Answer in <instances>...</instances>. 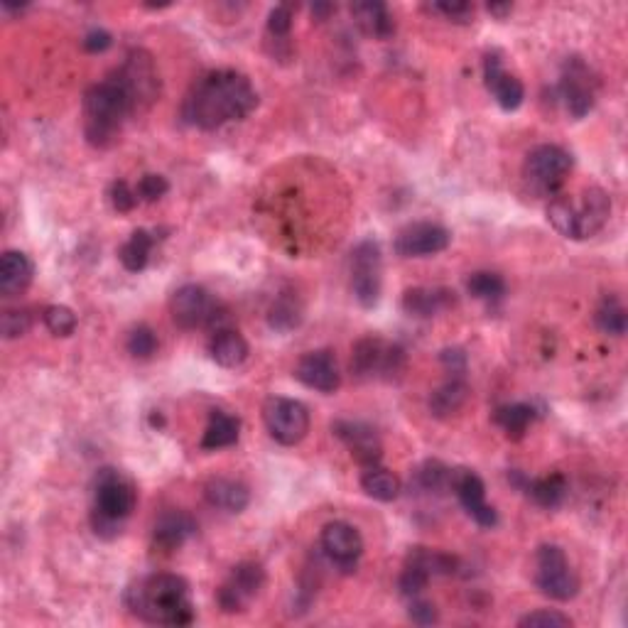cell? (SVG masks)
<instances>
[{
    "label": "cell",
    "mask_w": 628,
    "mask_h": 628,
    "mask_svg": "<svg viewBox=\"0 0 628 628\" xmlns=\"http://www.w3.org/2000/svg\"><path fill=\"white\" fill-rule=\"evenodd\" d=\"M319 545H322L327 560L334 567H339L341 572H354L361 555H364V538H361V533L354 525L344 521L324 525L322 535H319Z\"/></svg>",
    "instance_id": "5bb4252c"
},
{
    "label": "cell",
    "mask_w": 628,
    "mask_h": 628,
    "mask_svg": "<svg viewBox=\"0 0 628 628\" xmlns=\"http://www.w3.org/2000/svg\"><path fill=\"white\" fill-rule=\"evenodd\" d=\"M432 10L440 15H445L447 20H452V23H471V18H474V5L469 3H435L432 5Z\"/></svg>",
    "instance_id": "bcb514c9"
},
{
    "label": "cell",
    "mask_w": 628,
    "mask_h": 628,
    "mask_svg": "<svg viewBox=\"0 0 628 628\" xmlns=\"http://www.w3.org/2000/svg\"><path fill=\"white\" fill-rule=\"evenodd\" d=\"M467 292L471 297H476V300H501L506 295V280L498 273H491V270H476V273L469 275Z\"/></svg>",
    "instance_id": "e575fe53"
},
{
    "label": "cell",
    "mask_w": 628,
    "mask_h": 628,
    "mask_svg": "<svg viewBox=\"0 0 628 628\" xmlns=\"http://www.w3.org/2000/svg\"><path fill=\"white\" fill-rule=\"evenodd\" d=\"M430 579H432V575L420 565V562L408 560L405 562V570L400 572V579H398L400 594H403V597H408V599L420 597V594L427 589V584H430Z\"/></svg>",
    "instance_id": "74e56055"
},
{
    "label": "cell",
    "mask_w": 628,
    "mask_h": 628,
    "mask_svg": "<svg viewBox=\"0 0 628 628\" xmlns=\"http://www.w3.org/2000/svg\"><path fill=\"white\" fill-rule=\"evenodd\" d=\"M81 45H84L86 52L99 54V52H106L108 47L113 45V37H111V32H106V30H91V32H86Z\"/></svg>",
    "instance_id": "c3c4849f"
},
{
    "label": "cell",
    "mask_w": 628,
    "mask_h": 628,
    "mask_svg": "<svg viewBox=\"0 0 628 628\" xmlns=\"http://www.w3.org/2000/svg\"><path fill=\"white\" fill-rule=\"evenodd\" d=\"M611 216V199L602 187H587L572 199V241L597 236Z\"/></svg>",
    "instance_id": "2e32d148"
},
{
    "label": "cell",
    "mask_w": 628,
    "mask_h": 628,
    "mask_svg": "<svg viewBox=\"0 0 628 628\" xmlns=\"http://www.w3.org/2000/svg\"><path fill=\"white\" fill-rule=\"evenodd\" d=\"M42 322H45V327L50 329L54 337H72V334L77 332L79 319H77V314H74V310H69V307L50 305V307H45V312H42Z\"/></svg>",
    "instance_id": "8d00e7d4"
},
{
    "label": "cell",
    "mask_w": 628,
    "mask_h": 628,
    "mask_svg": "<svg viewBox=\"0 0 628 628\" xmlns=\"http://www.w3.org/2000/svg\"><path fill=\"white\" fill-rule=\"evenodd\" d=\"M361 489H364L366 496H371L373 501L391 503L400 496L403 484H400V479L393 474V471H388L383 467H371V469H364V476H361Z\"/></svg>",
    "instance_id": "4dcf8cb0"
},
{
    "label": "cell",
    "mask_w": 628,
    "mask_h": 628,
    "mask_svg": "<svg viewBox=\"0 0 628 628\" xmlns=\"http://www.w3.org/2000/svg\"><path fill=\"white\" fill-rule=\"evenodd\" d=\"M108 197H111V207L118 211V214H128V211H133L135 207H138V192L128 184L126 180H116L111 184V192H108Z\"/></svg>",
    "instance_id": "60d3db41"
},
{
    "label": "cell",
    "mask_w": 628,
    "mask_h": 628,
    "mask_svg": "<svg viewBox=\"0 0 628 628\" xmlns=\"http://www.w3.org/2000/svg\"><path fill=\"white\" fill-rule=\"evenodd\" d=\"M535 418H538V413H535L533 405L528 403L501 405L494 413L496 425L501 427L511 440H521L525 432H528V427L535 422Z\"/></svg>",
    "instance_id": "f546056e"
},
{
    "label": "cell",
    "mask_w": 628,
    "mask_h": 628,
    "mask_svg": "<svg viewBox=\"0 0 628 628\" xmlns=\"http://www.w3.org/2000/svg\"><path fill=\"white\" fill-rule=\"evenodd\" d=\"M211 359L224 368H238L248 359V341L236 329H219L209 341Z\"/></svg>",
    "instance_id": "83f0119b"
},
{
    "label": "cell",
    "mask_w": 628,
    "mask_h": 628,
    "mask_svg": "<svg viewBox=\"0 0 628 628\" xmlns=\"http://www.w3.org/2000/svg\"><path fill=\"white\" fill-rule=\"evenodd\" d=\"M32 314L27 310H5L3 312V337L20 339L30 332Z\"/></svg>",
    "instance_id": "7bdbcfd3"
},
{
    "label": "cell",
    "mask_w": 628,
    "mask_h": 628,
    "mask_svg": "<svg viewBox=\"0 0 628 628\" xmlns=\"http://www.w3.org/2000/svg\"><path fill=\"white\" fill-rule=\"evenodd\" d=\"M153 246H155V236L150 234V231H145V229L133 231L131 238H128V241L121 246V251H118V261L123 263V268H126L128 273H140V270H145V265H148L150 261V251H153Z\"/></svg>",
    "instance_id": "1f68e13d"
},
{
    "label": "cell",
    "mask_w": 628,
    "mask_h": 628,
    "mask_svg": "<svg viewBox=\"0 0 628 628\" xmlns=\"http://www.w3.org/2000/svg\"><path fill=\"white\" fill-rule=\"evenodd\" d=\"M170 312L177 327L197 329V327H214L219 324V305L202 285H182L172 295Z\"/></svg>",
    "instance_id": "7c38bea8"
},
{
    "label": "cell",
    "mask_w": 628,
    "mask_h": 628,
    "mask_svg": "<svg viewBox=\"0 0 628 628\" xmlns=\"http://www.w3.org/2000/svg\"><path fill=\"white\" fill-rule=\"evenodd\" d=\"M197 533V521L184 511H170L155 523L153 528V545L160 552H175Z\"/></svg>",
    "instance_id": "7402d4cb"
},
{
    "label": "cell",
    "mask_w": 628,
    "mask_h": 628,
    "mask_svg": "<svg viewBox=\"0 0 628 628\" xmlns=\"http://www.w3.org/2000/svg\"><path fill=\"white\" fill-rule=\"evenodd\" d=\"M292 18H295L292 5H275L268 15V35L273 37L275 42L288 40L292 30Z\"/></svg>",
    "instance_id": "ab89813d"
},
{
    "label": "cell",
    "mask_w": 628,
    "mask_h": 628,
    "mask_svg": "<svg viewBox=\"0 0 628 628\" xmlns=\"http://www.w3.org/2000/svg\"><path fill=\"white\" fill-rule=\"evenodd\" d=\"M454 305H457V292L449 288H410L403 295V310L415 319H430L452 310Z\"/></svg>",
    "instance_id": "603a6c76"
},
{
    "label": "cell",
    "mask_w": 628,
    "mask_h": 628,
    "mask_svg": "<svg viewBox=\"0 0 628 628\" xmlns=\"http://www.w3.org/2000/svg\"><path fill=\"white\" fill-rule=\"evenodd\" d=\"M135 506H138V489L123 471L106 467L96 474L91 528L99 538H118L123 523L133 516Z\"/></svg>",
    "instance_id": "277c9868"
},
{
    "label": "cell",
    "mask_w": 628,
    "mask_h": 628,
    "mask_svg": "<svg viewBox=\"0 0 628 628\" xmlns=\"http://www.w3.org/2000/svg\"><path fill=\"white\" fill-rule=\"evenodd\" d=\"M295 378L302 386L312 388L317 393H337L341 386V373L337 366V356L329 349L307 351L295 366Z\"/></svg>",
    "instance_id": "ac0fdd59"
},
{
    "label": "cell",
    "mask_w": 628,
    "mask_h": 628,
    "mask_svg": "<svg viewBox=\"0 0 628 628\" xmlns=\"http://www.w3.org/2000/svg\"><path fill=\"white\" fill-rule=\"evenodd\" d=\"M334 10H337V8H334L332 3H317V5H314V8H312V15H314V18H317V20H327L329 15L334 13Z\"/></svg>",
    "instance_id": "681fc988"
},
{
    "label": "cell",
    "mask_w": 628,
    "mask_h": 628,
    "mask_svg": "<svg viewBox=\"0 0 628 628\" xmlns=\"http://www.w3.org/2000/svg\"><path fill=\"white\" fill-rule=\"evenodd\" d=\"M351 15H354L356 25H359L366 35L376 37V40H388L395 32L393 13L388 10L386 3H376V0L354 3L351 5Z\"/></svg>",
    "instance_id": "484cf974"
},
{
    "label": "cell",
    "mask_w": 628,
    "mask_h": 628,
    "mask_svg": "<svg viewBox=\"0 0 628 628\" xmlns=\"http://www.w3.org/2000/svg\"><path fill=\"white\" fill-rule=\"evenodd\" d=\"M594 322L609 337H624L628 319H626V307L621 305V300L616 295H606L602 302H599L597 314H594Z\"/></svg>",
    "instance_id": "836d02e7"
},
{
    "label": "cell",
    "mask_w": 628,
    "mask_h": 628,
    "mask_svg": "<svg viewBox=\"0 0 628 628\" xmlns=\"http://www.w3.org/2000/svg\"><path fill=\"white\" fill-rule=\"evenodd\" d=\"M35 278V265L23 251H5L0 258V292L5 297H18L30 288Z\"/></svg>",
    "instance_id": "cb8c5ba5"
},
{
    "label": "cell",
    "mask_w": 628,
    "mask_h": 628,
    "mask_svg": "<svg viewBox=\"0 0 628 628\" xmlns=\"http://www.w3.org/2000/svg\"><path fill=\"white\" fill-rule=\"evenodd\" d=\"M560 99L562 104H565L567 113H570L575 121L587 116L594 108V99H597V79L592 77V69H589L579 57L567 59L565 69H562Z\"/></svg>",
    "instance_id": "4fadbf2b"
},
{
    "label": "cell",
    "mask_w": 628,
    "mask_h": 628,
    "mask_svg": "<svg viewBox=\"0 0 628 628\" xmlns=\"http://www.w3.org/2000/svg\"><path fill=\"white\" fill-rule=\"evenodd\" d=\"M508 481H511L513 486H518V489H521L530 501L538 503L540 508L562 506L567 498V491H570L565 474H548L540 476V479H528L523 471L513 469L511 474H508Z\"/></svg>",
    "instance_id": "44dd1931"
},
{
    "label": "cell",
    "mask_w": 628,
    "mask_h": 628,
    "mask_svg": "<svg viewBox=\"0 0 628 628\" xmlns=\"http://www.w3.org/2000/svg\"><path fill=\"white\" fill-rule=\"evenodd\" d=\"M258 108V91L236 69H214L194 81L184 96V123L202 131H216L231 121H243Z\"/></svg>",
    "instance_id": "6da1fadb"
},
{
    "label": "cell",
    "mask_w": 628,
    "mask_h": 628,
    "mask_svg": "<svg viewBox=\"0 0 628 628\" xmlns=\"http://www.w3.org/2000/svg\"><path fill=\"white\" fill-rule=\"evenodd\" d=\"M204 498L214 508L226 513H243L251 503V491L246 484L236 479H211L204 486Z\"/></svg>",
    "instance_id": "d4e9b609"
},
{
    "label": "cell",
    "mask_w": 628,
    "mask_h": 628,
    "mask_svg": "<svg viewBox=\"0 0 628 628\" xmlns=\"http://www.w3.org/2000/svg\"><path fill=\"white\" fill-rule=\"evenodd\" d=\"M469 398V386L464 376H449L435 393L430 395V413L435 418H452L464 408Z\"/></svg>",
    "instance_id": "f1b7e54d"
},
{
    "label": "cell",
    "mask_w": 628,
    "mask_h": 628,
    "mask_svg": "<svg viewBox=\"0 0 628 628\" xmlns=\"http://www.w3.org/2000/svg\"><path fill=\"white\" fill-rule=\"evenodd\" d=\"M238 437H241V420L224 410H214L209 415L207 430H204L202 449L204 452H219V449L234 447Z\"/></svg>",
    "instance_id": "4316f807"
},
{
    "label": "cell",
    "mask_w": 628,
    "mask_h": 628,
    "mask_svg": "<svg viewBox=\"0 0 628 628\" xmlns=\"http://www.w3.org/2000/svg\"><path fill=\"white\" fill-rule=\"evenodd\" d=\"M405 368V351L400 346L388 344L378 337H364L356 341L351 354V373L361 381L368 378H383L393 381Z\"/></svg>",
    "instance_id": "8992f818"
},
{
    "label": "cell",
    "mask_w": 628,
    "mask_h": 628,
    "mask_svg": "<svg viewBox=\"0 0 628 628\" xmlns=\"http://www.w3.org/2000/svg\"><path fill=\"white\" fill-rule=\"evenodd\" d=\"M126 609L135 619L155 626H189L194 621V604L189 599L187 579L172 572L140 577L126 589Z\"/></svg>",
    "instance_id": "7a4b0ae2"
},
{
    "label": "cell",
    "mask_w": 628,
    "mask_h": 628,
    "mask_svg": "<svg viewBox=\"0 0 628 628\" xmlns=\"http://www.w3.org/2000/svg\"><path fill=\"white\" fill-rule=\"evenodd\" d=\"M268 324L275 329V332H292L302 324V305L295 295L285 292L278 300L270 305L268 310Z\"/></svg>",
    "instance_id": "d6a6232c"
},
{
    "label": "cell",
    "mask_w": 628,
    "mask_h": 628,
    "mask_svg": "<svg viewBox=\"0 0 628 628\" xmlns=\"http://www.w3.org/2000/svg\"><path fill=\"white\" fill-rule=\"evenodd\" d=\"M484 84L494 94L496 104L503 111H516L525 99V86L516 74L503 67L501 52H489L484 57Z\"/></svg>",
    "instance_id": "ffe728a7"
},
{
    "label": "cell",
    "mask_w": 628,
    "mask_h": 628,
    "mask_svg": "<svg viewBox=\"0 0 628 628\" xmlns=\"http://www.w3.org/2000/svg\"><path fill=\"white\" fill-rule=\"evenodd\" d=\"M135 192H138L140 202H157V199H162L167 192H170V182H167L162 175L150 172V175L140 177Z\"/></svg>",
    "instance_id": "b9f144b4"
},
{
    "label": "cell",
    "mask_w": 628,
    "mask_h": 628,
    "mask_svg": "<svg viewBox=\"0 0 628 628\" xmlns=\"http://www.w3.org/2000/svg\"><path fill=\"white\" fill-rule=\"evenodd\" d=\"M440 361L449 371V376H464V371H467V354H464V349H457V346L442 351Z\"/></svg>",
    "instance_id": "7dc6e473"
},
{
    "label": "cell",
    "mask_w": 628,
    "mask_h": 628,
    "mask_svg": "<svg viewBox=\"0 0 628 628\" xmlns=\"http://www.w3.org/2000/svg\"><path fill=\"white\" fill-rule=\"evenodd\" d=\"M332 432L344 442L346 449L351 452V457L361 464L364 469L378 467L383 457V447L381 440H378L376 430L366 422H356V420H337L332 425Z\"/></svg>",
    "instance_id": "d6986e66"
},
{
    "label": "cell",
    "mask_w": 628,
    "mask_h": 628,
    "mask_svg": "<svg viewBox=\"0 0 628 628\" xmlns=\"http://www.w3.org/2000/svg\"><path fill=\"white\" fill-rule=\"evenodd\" d=\"M150 422H153V427H162L165 425V418L162 415H150Z\"/></svg>",
    "instance_id": "816d5d0a"
},
{
    "label": "cell",
    "mask_w": 628,
    "mask_h": 628,
    "mask_svg": "<svg viewBox=\"0 0 628 628\" xmlns=\"http://www.w3.org/2000/svg\"><path fill=\"white\" fill-rule=\"evenodd\" d=\"M383 288V256L381 246L373 238L356 243L351 251V292L366 310L378 305Z\"/></svg>",
    "instance_id": "52a82bcc"
},
{
    "label": "cell",
    "mask_w": 628,
    "mask_h": 628,
    "mask_svg": "<svg viewBox=\"0 0 628 628\" xmlns=\"http://www.w3.org/2000/svg\"><path fill=\"white\" fill-rule=\"evenodd\" d=\"M486 10H489L491 15H496V18H506V15L513 10V5L511 3H491Z\"/></svg>",
    "instance_id": "f907efd6"
},
{
    "label": "cell",
    "mask_w": 628,
    "mask_h": 628,
    "mask_svg": "<svg viewBox=\"0 0 628 628\" xmlns=\"http://www.w3.org/2000/svg\"><path fill=\"white\" fill-rule=\"evenodd\" d=\"M265 587V570L261 562H238L216 592V602L224 614H241L251 599Z\"/></svg>",
    "instance_id": "8fae6325"
},
{
    "label": "cell",
    "mask_w": 628,
    "mask_h": 628,
    "mask_svg": "<svg viewBox=\"0 0 628 628\" xmlns=\"http://www.w3.org/2000/svg\"><path fill=\"white\" fill-rule=\"evenodd\" d=\"M518 626H572V619L555 609H538L525 614L523 619L518 621Z\"/></svg>",
    "instance_id": "ee69618b"
},
{
    "label": "cell",
    "mask_w": 628,
    "mask_h": 628,
    "mask_svg": "<svg viewBox=\"0 0 628 628\" xmlns=\"http://www.w3.org/2000/svg\"><path fill=\"white\" fill-rule=\"evenodd\" d=\"M263 422L278 445L295 447L310 432V410L300 400L273 395L263 405Z\"/></svg>",
    "instance_id": "ba28073f"
},
{
    "label": "cell",
    "mask_w": 628,
    "mask_h": 628,
    "mask_svg": "<svg viewBox=\"0 0 628 628\" xmlns=\"http://www.w3.org/2000/svg\"><path fill=\"white\" fill-rule=\"evenodd\" d=\"M462 503V508L467 511V516L481 528H496L498 525V513L494 506L486 503V486L481 481V476L471 469H454L452 471V486Z\"/></svg>",
    "instance_id": "e0dca14e"
},
{
    "label": "cell",
    "mask_w": 628,
    "mask_h": 628,
    "mask_svg": "<svg viewBox=\"0 0 628 628\" xmlns=\"http://www.w3.org/2000/svg\"><path fill=\"white\" fill-rule=\"evenodd\" d=\"M452 486V469H447L442 462H425L415 471V489L427 491V494H440Z\"/></svg>",
    "instance_id": "d590c367"
},
{
    "label": "cell",
    "mask_w": 628,
    "mask_h": 628,
    "mask_svg": "<svg viewBox=\"0 0 628 628\" xmlns=\"http://www.w3.org/2000/svg\"><path fill=\"white\" fill-rule=\"evenodd\" d=\"M126 349L133 359H143V361L150 359V356L157 351L155 332L150 327H145V324H140V327H135L133 332L128 334Z\"/></svg>",
    "instance_id": "f35d334b"
},
{
    "label": "cell",
    "mask_w": 628,
    "mask_h": 628,
    "mask_svg": "<svg viewBox=\"0 0 628 628\" xmlns=\"http://www.w3.org/2000/svg\"><path fill=\"white\" fill-rule=\"evenodd\" d=\"M133 116V106L116 77H108L89 86L84 94V135L94 148H111L121 135L126 118Z\"/></svg>",
    "instance_id": "3957f363"
},
{
    "label": "cell",
    "mask_w": 628,
    "mask_h": 628,
    "mask_svg": "<svg viewBox=\"0 0 628 628\" xmlns=\"http://www.w3.org/2000/svg\"><path fill=\"white\" fill-rule=\"evenodd\" d=\"M449 243H452V234L442 224L415 221L398 231L393 248L400 258H427L447 251Z\"/></svg>",
    "instance_id": "9a60e30c"
},
{
    "label": "cell",
    "mask_w": 628,
    "mask_h": 628,
    "mask_svg": "<svg viewBox=\"0 0 628 628\" xmlns=\"http://www.w3.org/2000/svg\"><path fill=\"white\" fill-rule=\"evenodd\" d=\"M572 170V155L560 145H538L525 157V180L538 192L552 194L567 180Z\"/></svg>",
    "instance_id": "30bf717a"
},
{
    "label": "cell",
    "mask_w": 628,
    "mask_h": 628,
    "mask_svg": "<svg viewBox=\"0 0 628 628\" xmlns=\"http://www.w3.org/2000/svg\"><path fill=\"white\" fill-rule=\"evenodd\" d=\"M118 84L126 91L128 101H131L133 113L145 111L157 99L160 91V79H157V69L153 57L145 50H133L126 57V62L118 67L113 74Z\"/></svg>",
    "instance_id": "9c48e42d"
},
{
    "label": "cell",
    "mask_w": 628,
    "mask_h": 628,
    "mask_svg": "<svg viewBox=\"0 0 628 628\" xmlns=\"http://www.w3.org/2000/svg\"><path fill=\"white\" fill-rule=\"evenodd\" d=\"M410 621L418 626H432L440 621V611H437V606L432 602H425V599H418L415 597L413 602H410V611H408Z\"/></svg>",
    "instance_id": "f6af8a7d"
},
{
    "label": "cell",
    "mask_w": 628,
    "mask_h": 628,
    "mask_svg": "<svg viewBox=\"0 0 628 628\" xmlns=\"http://www.w3.org/2000/svg\"><path fill=\"white\" fill-rule=\"evenodd\" d=\"M535 584L552 602H570L579 594V577L560 545H540L535 552Z\"/></svg>",
    "instance_id": "5b68a950"
}]
</instances>
